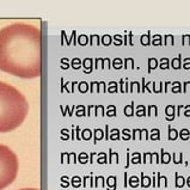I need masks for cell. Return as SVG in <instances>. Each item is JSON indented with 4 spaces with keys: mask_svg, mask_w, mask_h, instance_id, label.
<instances>
[{
    "mask_svg": "<svg viewBox=\"0 0 190 190\" xmlns=\"http://www.w3.org/2000/svg\"><path fill=\"white\" fill-rule=\"evenodd\" d=\"M0 69L34 79L42 73V32L37 26L15 23L0 30Z\"/></svg>",
    "mask_w": 190,
    "mask_h": 190,
    "instance_id": "obj_1",
    "label": "cell"
},
{
    "mask_svg": "<svg viewBox=\"0 0 190 190\" xmlns=\"http://www.w3.org/2000/svg\"><path fill=\"white\" fill-rule=\"evenodd\" d=\"M29 111L28 100L12 85L0 81V133L18 128Z\"/></svg>",
    "mask_w": 190,
    "mask_h": 190,
    "instance_id": "obj_2",
    "label": "cell"
},
{
    "mask_svg": "<svg viewBox=\"0 0 190 190\" xmlns=\"http://www.w3.org/2000/svg\"><path fill=\"white\" fill-rule=\"evenodd\" d=\"M18 158L5 145H0V190L12 184L18 174Z\"/></svg>",
    "mask_w": 190,
    "mask_h": 190,
    "instance_id": "obj_3",
    "label": "cell"
},
{
    "mask_svg": "<svg viewBox=\"0 0 190 190\" xmlns=\"http://www.w3.org/2000/svg\"><path fill=\"white\" fill-rule=\"evenodd\" d=\"M176 137H177V130L169 128V139H170V140H174Z\"/></svg>",
    "mask_w": 190,
    "mask_h": 190,
    "instance_id": "obj_4",
    "label": "cell"
},
{
    "mask_svg": "<svg viewBox=\"0 0 190 190\" xmlns=\"http://www.w3.org/2000/svg\"><path fill=\"white\" fill-rule=\"evenodd\" d=\"M172 67L176 69H178L181 67V58H177L175 60H172Z\"/></svg>",
    "mask_w": 190,
    "mask_h": 190,
    "instance_id": "obj_5",
    "label": "cell"
},
{
    "mask_svg": "<svg viewBox=\"0 0 190 190\" xmlns=\"http://www.w3.org/2000/svg\"><path fill=\"white\" fill-rule=\"evenodd\" d=\"M133 104L134 103H132V105H128V107H126V109H124V113H126L127 116H132L133 115Z\"/></svg>",
    "mask_w": 190,
    "mask_h": 190,
    "instance_id": "obj_6",
    "label": "cell"
},
{
    "mask_svg": "<svg viewBox=\"0 0 190 190\" xmlns=\"http://www.w3.org/2000/svg\"><path fill=\"white\" fill-rule=\"evenodd\" d=\"M148 62H150V69L157 67V60H155V59H150Z\"/></svg>",
    "mask_w": 190,
    "mask_h": 190,
    "instance_id": "obj_7",
    "label": "cell"
},
{
    "mask_svg": "<svg viewBox=\"0 0 190 190\" xmlns=\"http://www.w3.org/2000/svg\"><path fill=\"white\" fill-rule=\"evenodd\" d=\"M181 137H182L183 139H188V137H189V130L183 129L182 132H181Z\"/></svg>",
    "mask_w": 190,
    "mask_h": 190,
    "instance_id": "obj_8",
    "label": "cell"
},
{
    "mask_svg": "<svg viewBox=\"0 0 190 190\" xmlns=\"http://www.w3.org/2000/svg\"><path fill=\"white\" fill-rule=\"evenodd\" d=\"M151 137H152V139H158V137H159V130L158 129L152 130V135H151Z\"/></svg>",
    "mask_w": 190,
    "mask_h": 190,
    "instance_id": "obj_9",
    "label": "cell"
},
{
    "mask_svg": "<svg viewBox=\"0 0 190 190\" xmlns=\"http://www.w3.org/2000/svg\"><path fill=\"white\" fill-rule=\"evenodd\" d=\"M189 43H190V36H188V35L183 36V44H189Z\"/></svg>",
    "mask_w": 190,
    "mask_h": 190,
    "instance_id": "obj_10",
    "label": "cell"
},
{
    "mask_svg": "<svg viewBox=\"0 0 190 190\" xmlns=\"http://www.w3.org/2000/svg\"><path fill=\"white\" fill-rule=\"evenodd\" d=\"M169 67V65H167V60L166 59H164V60H161V65H160V68H167Z\"/></svg>",
    "mask_w": 190,
    "mask_h": 190,
    "instance_id": "obj_11",
    "label": "cell"
},
{
    "mask_svg": "<svg viewBox=\"0 0 190 190\" xmlns=\"http://www.w3.org/2000/svg\"><path fill=\"white\" fill-rule=\"evenodd\" d=\"M148 42H150V41H148V35L141 37V43H142V44H148Z\"/></svg>",
    "mask_w": 190,
    "mask_h": 190,
    "instance_id": "obj_12",
    "label": "cell"
},
{
    "mask_svg": "<svg viewBox=\"0 0 190 190\" xmlns=\"http://www.w3.org/2000/svg\"><path fill=\"white\" fill-rule=\"evenodd\" d=\"M179 83H174V89H172V91L174 92H178L179 91Z\"/></svg>",
    "mask_w": 190,
    "mask_h": 190,
    "instance_id": "obj_13",
    "label": "cell"
},
{
    "mask_svg": "<svg viewBox=\"0 0 190 190\" xmlns=\"http://www.w3.org/2000/svg\"><path fill=\"white\" fill-rule=\"evenodd\" d=\"M155 115L157 116V108L155 107H151L150 108V115Z\"/></svg>",
    "mask_w": 190,
    "mask_h": 190,
    "instance_id": "obj_14",
    "label": "cell"
},
{
    "mask_svg": "<svg viewBox=\"0 0 190 190\" xmlns=\"http://www.w3.org/2000/svg\"><path fill=\"white\" fill-rule=\"evenodd\" d=\"M166 43H174V39H172V36H166Z\"/></svg>",
    "mask_w": 190,
    "mask_h": 190,
    "instance_id": "obj_15",
    "label": "cell"
},
{
    "mask_svg": "<svg viewBox=\"0 0 190 190\" xmlns=\"http://www.w3.org/2000/svg\"><path fill=\"white\" fill-rule=\"evenodd\" d=\"M184 85H185V89H184V91H185V92L190 91V83H189V81H188V83H185Z\"/></svg>",
    "mask_w": 190,
    "mask_h": 190,
    "instance_id": "obj_16",
    "label": "cell"
},
{
    "mask_svg": "<svg viewBox=\"0 0 190 190\" xmlns=\"http://www.w3.org/2000/svg\"><path fill=\"white\" fill-rule=\"evenodd\" d=\"M154 37H155V39H154V44H158V43H160V36H158V35H157V36H154Z\"/></svg>",
    "mask_w": 190,
    "mask_h": 190,
    "instance_id": "obj_17",
    "label": "cell"
},
{
    "mask_svg": "<svg viewBox=\"0 0 190 190\" xmlns=\"http://www.w3.org/2000/svg\"><path fill=\"white\" fill-rule=\"evenodd\" d=\"M187 61V63L184 65V68H187V69H189L190 68V60L188 59V60H185Z\"/></svg>",
    "mask_w": 190,
    "mask_h": 190,
    "instance_id": "obj_18",
    "label": "cell"
},
{
    "mask_svg": "<svg viewBox=\"0 0 190 190\" xmlns=\"http://www.w3.org/2000/svg\"><path fill=\"white\" fill-rule=\"evenodd\" d=\"M185 116H190V110H187L185 111Z\"/></svg>",
    "mask_w": 190,
    "mask_h": 190,
    "instance_id": "obj_19",
    "label": "cell"
},
{
    "mask_svg": "<svg viewBox=\"0 0 190 190\" xmlns=\"http://www.w3.org/2000/svg\"><path fill=\"white\" fill-rule=\"evenodd\" d=\"M21 190H38V189H34V188H28V189H21Z\"/></svg>",
    "mask_w": 190,
    "mask_h": 190,
    "instance_id": "obj_20",
    "label": "cell"
},
{
    "mask_svg": "<svg viewBox=\"0 0 190 190\" xmlns=\"http://www.w3.org/2000/svg\"><path fill=\"white\" fill-rule=\"evenodd\" d=\"M189 183H190V178H189Z\"/></svg>",
    "mask_w": 190,
    "mask_h": 190,
    "instance_id": "obj_21",
    "label": "cell"
}]
</instances>
